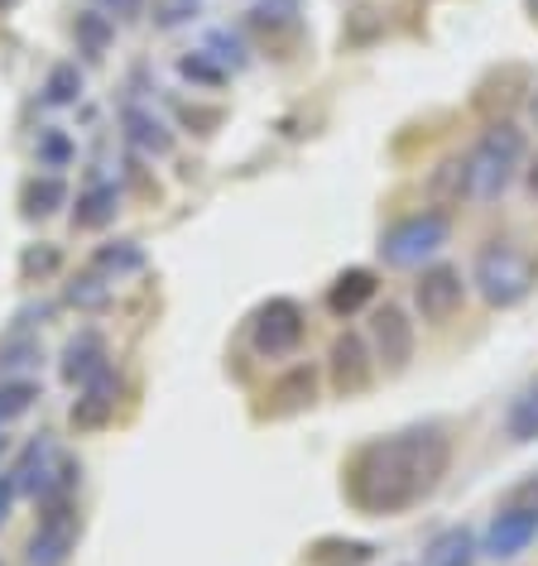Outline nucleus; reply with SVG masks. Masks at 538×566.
Instances as JSON below:
<instances>
[{"mask_svg":"<svg viewBox=\"0 0 538 566\" xmlns=\"http://www.w3.org/2000/svg\"><path fill=\"white\" fill-rule=\"evenodd\" d=\"M452 447L443 428H404L375 437L346 465V500L361 514H404L443 485Z\"/></svg>","mask_w":538,"mask_h":566,"instance_id":"obj_1","label":"nucleus"},{"mask_svg":"<svg viewBox=\"0 0 538 566\" xmlns=\"http://www.w3.org/2000/svg\"><path fill=\"white\" fill-rule=\"evenodd\" d=\"M519 168H524V135L505 120L490 125L466 154V197L472 202H495L515 182Z\"/></svg>","mask_w":538,"mask_h":566,"instance_id":"obj_2","label":"nucleus"},{"mask_svg":"<svg viewBox=\"0 0 538 566\" xmlns=\"http://www.w3.org/2000/svg\"><path fill=\"white\" fill-rule=\"evenodd\" d=\"M472 283L490 307H519L538 289V264L524 250L509 245V240H490V245H480V254H476Z\"/></svg>","mask_w":538,"mask_h":566,"instance_id":"obj_3","label":"nucleus"},{"mask_svg":"<svg viewBox=\"0 0 538 566\" xmlns=\"http://www.w3.org/2000/svg\"><path fill=\"white\" fill-rule=\"evenodd\" d=\"M452 235V221L447 211H414V217L394 221L385 235H380V260L394 264V269H408V264H423L428 254H437Z\"/></svg>","mask_w":538,"mask_h":566,"instance_id":"obj_4","label":"nucleus"},{"mask_svg":"<svg viewBox=\"0 0 538 566\" xmlns=\"http://www.w3.org/2000/svg\"><path fill=\"white\" fill-rule=\"evenodd\" d=\"M82 537V518H77V500H59L44 504L30 543H24V566H68Z\"/></svg>","mask_w":538,"mask_h":566,"instance_id":"obj_5","label":"nucleus"},{"mask_svg":"<svg viewBox=\"0 0 538 566\" xmlns=\"http://www.w3.org/2000/svg\"><path fill=\"white\" fill-rule=\"evenodd\" d=\"M308 336V317L293 298H269L260 313L250 317V346L260 350L265 360H289L293 350L303 346Z\"/></svg>","mask_w":538,"mask_h":566,"instance_id":"obj_6","label":"nucleus"},{"mask_svg":"<svg viewBox=\"0 0 538 566\" xmlns=\"http://www.w3.org/2000/svg\"><path fill=\"white\" fill-rule=\"evenodd\" d=\"M466 303V279L457 264H428L414 283V307L423 322H433V327H443V322H452L462 313Z\"/></svg>","mask_w":538,"mask_h":566,"instance_id":"obj_7","label":"nucleus"},{"mask_svg":"<svg viewBox=\"0 0 538 566\" xmlns=\"http://www.w3.org/2000/svg\"><path fill=\"white\" fill-rule=\"evenodd\" d=\"M538 543V509L534 504H505L500 514L486 523L480 537V557L490 562H515L519 552H529Z\"/></svg>","mask_w":538,"mask_h":566,"instance_id":"obj_8","label":"nucleus"},{"mask_svg":"<svg viewBox=\"0 0 538 566\" xmlns=\"http://www.w3.org/2000/svg\"><path fill=\"white\" fill-rule=\"evenodd\" d=\"M371 350L375 365H385L390 375H400L414 360V322H408L400 303H380L371 313Z\"/></svg>","mask_w":538,"mask_h":566,"instance_id":"obj_9","label":"nucleus"},{"mask_svg":"<svg viewBox=\"0 0 538 566\" xmlns=\"http://www.w3.org/2000/svg\"><path fill=\"white\" fill-rule=\"evenodd\" d=\"M328 375H332V389L342 394V399L371 389V379H375V350H371V342H365L361 332H342L332 342V350H328Z\"/></svg>","mask_w":538,"mask_h":566,"instance_id":"obj_10","label":"nucleus"},{"mask_svg":"<svg viewBox=\"0 0 538 566\" xmlns=\"http://www.w3.org/2000/svg\"><path fill=\"white\" fill-rule=\"evenodd\" d=\"M111 370V350H106V342L96 332H77L73 342L63 346V360H59V375L68 379L73 389H82V385H92L96 375H106Z\"/></svg>","mask_w":538,"mask_h":566,"instance_id":"obj_11","label":"nucleus"},{"mask_svg":"<svg viewBox=\"0 0 538 566\" xmlns=\"http://www.w3.org/2000/svg\"><path fill=\"white\" fill-rule=\"evenodd\" d=\"M116 399H121V385H116V375H96L92 385H82L77 389V403H73V428L77 432H102L111 418H116Z\"/></svg>","mask_w":538,"mask_h":566,"instance_id":"obj_12","label":"nucleus"},{"mask_svg":"<svg viewBox=\"0 0 538 566\" xmlns=\"http://www.w3.org/2000/svg\"><path fill=\"white\" fill-rule=\"evenodd\" d=\"M380 293V279L375 269H342L332 283H328V313L332 317H356L361 307H371Z\"/></svg>","mask_w":538,"mask_h":566,"instance_id":"obj_13","label":"nucleus"},{"mask_svg":"<svg viewBox=\"0 0 538 566\" xmlns=\"http://www.w3.org/2000/svg\"><path fill=\"white\" fill-rule=\"evenodd\" d=\"M476 557H480V543L466 523H452V528H443L423 547V566H476Z\"/></svg>","mask_w":538,"mask_h":566,"instance_id":"obj_14","label":"nucleus"},{"mask_svg":"<svg viewBox=\"0 0 538 566\" xmlns=\"http://www.w3.org/2000/svg\"><path fill=\"white\" fill-rule=\"evenodd\" d=\"M53 465H59V451H53V442L49 437H34L30 447L20 451V461H15V485H20V494H44V485H49V475H53Z\"/></svg>","mask_w":538,"mask_h":566,"instance_id":"obj_15","label":"nucleus"},{"mask_svg":"<svg viewBox=\"0 0 538 566\" xmlns=\"http://www.w3.org/2000/svg\"><path fill=\"white\" fill-rule=\"evenodd\" d=\"M116 211H121L116 182H92V188H82V192H77L73 226H77V231H102V226L116 221Z\"/></svg>","mask_w":538,"mask_h":566,"instance_id":"obj_16","label":"nucleus"},{"mask_svg":"<svg viewBox=\"0 0 538 566\" xmlns=\"http://www.w3.org/2000/svg\"><path fill=\"white\" fill-rule=\"evenodd\" d=\"M121 125H125V135H131V145L135 149H145V154H168L174 149V135H168V125L154 116V111H145V106H125L121 111Z\"/></svg>","mask_w":538,"mask_h":566,"instance_id":"obj_17","label":"nucleus"},{"mask_svg":"<svg viewBox=\"0 0 538 566\" xmlns=\"http://www.w3.org/2000/svg\"><path fill=\"white\" fill-rule=\"evenodd\" d=\"M59 207H68V182H63L59 174H34V178L20 188V211H24L30 221H44V217H53Z\"/></svg>","mask_w":538,"mask_h":566,"instance_id":"obj_18","label":"nucleus"},{"mask_svg":"<svg viewBox=\"0 0 538 566\" xmlns=\"http://www.w3.org/2000/svg\"><path fill=\"white\" fill-rule=\"evenodd\" d=\"M92 274L96 279H106V283H116L125 274H139L145 269V250L135 245V240H111V245H96L92 250Z\"/></svg>","mask_w":538,"mask_h":566,"instance_id":"obj_19","label":"nucleus"},{"mask_svg":"<svg viewBox=\"0 0 538 566\" xmlns=\"http://www.w3.org/2000/svg\"><path fill=\"white\" fill-rule=\"evenodd\" d=\"M73 39H77V53H82V59L102 63L106 49H111V39H116V20L102 15V10H82V15L73 20Z\"/></svg>","mask_w":538,"mask_h":566,"instance_id":"obj_20","label":"nucleus"},{"mask_svg":"<svg viewBox=\"0 0 538 566\" xmlns=\"http://www.w3.org/2000/svg\"><path fill=\"white\" fill-rule=\"evenodd\" d=\"M428 197L437 207H457L466 197V154H452L428 174Z\"/></svg>","mask_w":538,"mask_h":566,"instance_id":"obj_21","label":"nucleus"},{"mask_svg":"<svg viewBox=\"0 0 538 566\" xmlns=\"http://www.w3.org/2000/svg\"><path fill=\"white\" fill-rule=\"evenodd\" d=\"M299 15H303V0H255L250 6V30L275 39L279 30H299Z\"/></svg>","mask_w":538,"mask_h":566,"instance_id":"obj_22","label":"nucleus"},{"mask_svg":"<svg viewBox=\"0 0 538 566\" xmlns=\"http://www.w3.org/2000/svg\"><path fill=\"white\" fill-rule=\"evenodd\" d=\"M39 360H44V350H39L34 336L10 332L6 342H0V379H24V370H34Z\"/></svg>","mask_w":538,"mask_h":566,"instance_id":"obj_23","label":"nucleus"},{"mask_svg":"<svg viewBox=\"0 0 538 566\" xmlns=\"http://www.w3.org/2000/svg\"><path fill=\"white\" fill-rule=\"evenodd\" d=\"M505 437L509 442H538V385H529L519 394L515 403H509V413H505Z\"/></svg>","mask_w":538,"mask_h":566,"instance_id":"obj_24","label":"nucleus"},{"mask_svg":"<svg viewBox=\"0 0 538 566\" xmlns=\"http://www.w3.org/2000/svg\"><path fill=\"white\" fill-rule=\"evenodd\" d=\"M34 403H39V385L30 375H24V379H0V428H6V422H15V418H24Z\"/></svg>","mask_w":538,"mask_h":566,"instance_id":"obj_25","label":"nucleus"},{"mask_svg":"<svg viewBox=\"0 0 538 566\" xmlns=\"http://www.w3.org/2000/svg\"><path fill=\"white\" fill-rule=\"evenodd\" d=\"M82 96V67L77 63H53L44 82V102L49 106H77Z\"/></svg>","mask_w":538,"mask_h":566,"instance_id":"obj_26","label":"nucleus"},{"mask_svg":"<svg viewBox=\"0 0 538 566\" xmlns=\"http://www.w3.org/2000/svg\"><path fill=\"white\" fill-rule=\"evenodd\" d=\"M313 385H318V375L313 370H293L289 379H279V389H275V408L279 413H293V408H303V403H313Z\"/></svg>","mask_w":538,"mask_h":566,"instance_id":"obj_27","label":"nucleus"},{"mask_svg":"<svg viewBox=\"0 0 538 566\" xmlns=\"http://www.w3.org/2000/svg\"><path fill=\"white\" fill-rule=\"evenodd\" d=\"M178 73L188 77V82H197V87H226V67L211 59L207 49H203V53H183V59H178Z\"/></svg>","mask_w":538,"mask_h":566,"instance_id":"obj_28","label":"nucleus"},{"mask_svg":"<svg viewBox=\"0 0 538 566\" xmlns=\"http://www.w3.org/2000/svg\"><path fill=\"white\" fill-rule=\"evenodd\" d=\"M207 53H211V59H217L221 67H226V63H231V67H246V44H240L231 30H211V34H207Z\"/></svg>","mask_w":538,"mask_h":566,"instance_id":"obj_29","label":"nucleus"},{"mask_svg":"<svg viewBox=\"0 0 538 566\" xmlns=\"http://www.w3.org/2000/svg\"><path fill=\"white\" fill-rule=\"evenodd\" d=\"M68 164H73V139L63 130H49L39 139V168H68Z\"/></svg>","mask_w":538,"mask_h":566,"instance_id":"obj_30","label":"nucleus"},{"mask_svg":"<svg viewBox=\"0 0 538 566\" xmlns=\"http://www.w3.org/2000/svg\"><path fill=\"white\" fill-rule=\"evenodd\" d=\"M20 269H24V279H44V274L59 269V250L53 245H30L24 250V260H20Z\"/></svg>","mask_w":538,"mask_h":566,"instance_id":"obj_31","label":"nucleus"},{"mask_svg":"<svg viewBox=\"0 0 538 566\" xmlns=\"http://www.w3.org/2000/svg\"><path fill=\"white\" fill-rule=\"evenodd\" d=\"M68 303H73V307H102L106 303V279H96V274L77 279L73 289H68Z\"/></svg>","mask_w":538,"mask_h":566,"instance_id":"obj_32","label":"nucleus"},{"mask_svg":"<svg viewBox=\"0 0 538 566\" xmlns=\"http://www.w3.org/2000/svg\"><path fill=\"white\" fill-rule=\"evenodd\" d=\"M96 10L111 20H139V10H145V0H96Z\"/></svg>","mask_w":538,"mask_h":566,"instance_id":"obj_33","label":"nucleus"},{"mask_svg":"<svg viewBox=\"0 0 538 566\" xmlns=\"http://www.w3.org/2000/svg\"><path fill=\"white\" fill-rule=\"evenodd\" d=\"M15 500H20V485H15V475H0V523L10 518V509H15Z\"/></svg>","mask_w":538,"mask_h":566,"instance_id":"obj_34","label":"nucleus"},{"mask_svg":"<svg viewBox=\"0 0 538 566\" xmlns=\"http://www.w3.org/2000/svg\"><path fill=\"white\" fill-rule=\"evenodd\" d=\"M515 504H534V509H538V475L524 480V485L515 490Z\"/></svg>","mask_w":538,"mask_h":566,"instance_id":"obj_35","label":"nucleus"},{"mask_svg":"<svg viewBox=\"0 0 538 566\" xmlns=\"http://www.w3.org/2000/svg\"><path fill=\"white\" fill-rule=\"evenodd\" d=\"M524 182H529V192L538 197V154H534V159H529V168H524Z\"/></svg>","mask_w":538,"mask_h":566,"instance_id":"obj_36","label":"nucleus"},{"mask_svg":"<svg viewBox=\"0 0 538 566\" xmlns=\"http://www.w3.org/2000/svg\"><path fill=\"white\" fill-rule=\"evenodd\" d=\"M529 120H534V130H538V92L529 96Z\"/></svg>","mask_w":538,"mask_h":566,"instance_id":"obj_37","label":"nucleus"},{"mask_svg":"<svg viewBox=\"0 0 538 566\" xmlns=\"http://www.w3.org/2000/svg\"><path fill=\"white\" fill-rule=\"evenodd\" d=\"M524 10H529V15L538 20V0H524Z\"/></svg>","mask_w":538,"mask_h":566,"instance_id":"obj_38","label":"nucleus"},{"mask_svg":"<svg viewBox=\"0 0 538 566\" xmlns=\"http://www.w3.org/2000/svg\"><path fill=\"white\" fill-rule=\"evenodd\" d=\"M6 447H10V437H6V432H0V457H6Z\"/></svg>","mask_w":538,"mask_h":566,"instance_id":"obj_39","label":"nucleus"}]
</instances>
